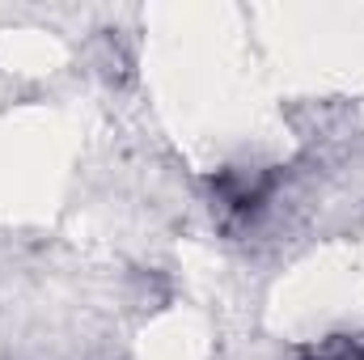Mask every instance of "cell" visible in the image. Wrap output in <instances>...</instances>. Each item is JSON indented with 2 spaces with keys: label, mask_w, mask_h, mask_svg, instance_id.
<instances>
[{
  "label": "cell",
  "mask_w": 364,
  "mask_h": 360,
  "mask_svg": "<svg viewBox=\"0 0 364 360\" xmlns=\"http://www.w3.org/2000/svg\"><path fill=\"white\" fill-rule=\"evenodd\" d=\"M318 360H364V344H331L318 352Z\"/></svg>",
  "instance_id": "1"
}]
</instances>
